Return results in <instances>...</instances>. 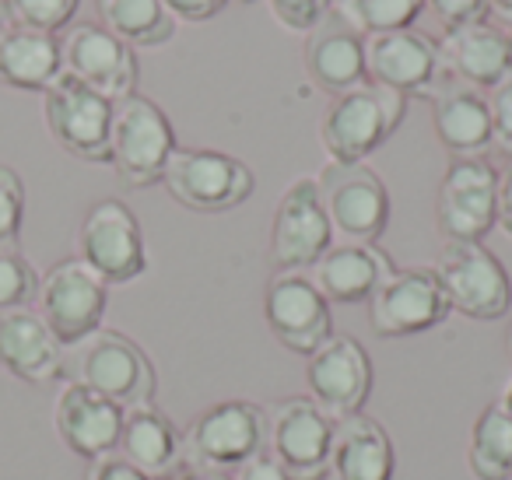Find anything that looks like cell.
I'll use <instances>...</instances> for the list:
<instances>
[{
	"label": "cell",
	"instance_id": "1",
	"mask_svg": "<svg viewBox=\"0 0 512 480\" xmlns=\"http://www.w3.org/2000/svg\"><path fill=\"white\" fill-rule=\"evenodd\" d=\"M60 379L78 382L92 393L113 400L116 407H137V403L155 400L158 375L151 358L134 337L120 330H95L81 344L64 351Z\"/></svg>",
	"mask_w": 512,
	"mask_h": 480
},
{
	"label": "cell",
	"instance_id": "2",
	"mask_svg": "<svg viewBox=\"0 0 512 480\" xmlns=\"http://www.w3.org/2000/svg\"><path fill=\"white\" fill-rule=\"evenodd\" d=\"M407 116V99L390 88L358 85L344 95H334L320 116V144L330 162L355 165L383 148Z\"/></svg>",
	"mask_w": 512,
	"mask_h": 480
},
{
	"label": "cell",
	"instance_id": "3",
	"mask_svg": "<svg viewBox=\"0 0 512 480\" xmlns=\"http://www.w3.org/2000/svg\"><path fill=\"white\" fill-rule=\"evenodd\" d=\"M267 452V410L253 400H221L200 410L183 431V466L235 473Z\"/></svg>",
	"mask_w": 512,
	"mask_h": 480
},
{
	"label": "cell",
	"instance_id": "4",
	"mask_svg": "<svg viewBox=\"0 0 512 480\" xmlns=\"http://www.w3.org/2000/svg\"><path fill=\"white\" fill-rule=\"evenodd\" d=\"M176 148V130H172L169 116L148 95L134 92L113 106L109 165L123 179V186H130V190L158 186Z\"/></svg>",
	"mask_w": 512,
	"mask_h": 480
},
{
	"label": "cell",
	"instance_id": "5",
	"mask_svg": "<svg viewBox=\"0 0 512 480\" xmlns=\"http://www.w3.org/2000/svg\"><path fill=\"white\" fill-rule=\"evenodd\" d=\"M162 186L193 214H228L256 190V176L242 158L214 148H176L165 165Z\"/></svg>",
	"mask_w": 512,
	"mask_h": 480
},
{
	"label": "cell",
	"instance_id": "6",
	"mask_svg": "<svg viewBox=\"0 0 512 480\" xmlns=\"http://www.w3.org/2000/svg\"><path fill=\"white\" fill-rule=\"evenodd\" d=\"M435 274L449 298V309L474 323H498L512 309V281L484 242H446L435 260Z\"/></svg>",
	"mask_w": 512,
	"mask_h": 480
},
{
	"label": "cell",
	"instance_id": "7",
	"mask_svg": "<svg viewBox=\"0 0 512 480\" xmlns=\"http://www.w3.org/2000/svg\"><path fill=\"white\" fill-rule=\"evenodd\" d=\"M106 305L109 284L92 267H85L78 256L57 260L39 277L36 312L53 330V337L64 344V351L81 344L85 337H92L95 330H102Z\"/></svg>",
	"mask_w": 512,
	"mask_h": 480
},
{
	"label": "cell",
	"instance_id": "8",
	"mask_svg": "<svg viewBox=\"0 0 512 480\" xmlns=\"http://www.w3.org/2000/svg\"><path fill=\"white\" fill-rule=\"evenodd\" d=\"M78 260L92 267L109 288L130 284L148 270V249L137 214L123 200H95L78 228Z\"/></svg>",
	"mask_w": 512,
	"mask_h": 480
},
{
	"label": "cell",
	"instance_id": "9",
	"mask_svg": "<svg viewBox=\"0 0 512 480\" xmlns=\"http://www.w3.org/2000/svg\"><path fill=\"white\" fill-rule=\"evenodd\" d=\"M337 421L313 396H285L267 407V456L292 480H323Z\"/></svg>",
	"mask_w": 512,
	"mask_h": 480
},
{
	"label": "cell",
	"instance_id": "10",
	"mask_svg": "<svg viewBox=\"0 0 512 480\" xmlns=\"http://www.w3.org/2000/svg\"><path fill=\"white\" fill-rule=\"evenodd\" d=\"M316 183H320L334 235H341L344 242H369V246L383 239L390 225V190L376 169H369L365 162H327Z\"/></svg>",
	"mask_w": 512,
	"mask_h": 480
},
{
	"label": "cell",
	"instance_id": "11",
	"mask_svg": "<svg viewBox=\"0 0 512 480\" xmlns=\"http://www.w3.org/2000/svg\"><path fill=\"white\" fill-rule=\"evenodd\" d=\"M369 326L383 340L421 337L449 319V298L439 284L435 267L393 270L369 298Z\"/></svg>",
	"mask_w": 512,
	"mask_h": 480
},
{
	"label": "cell",
	"instance_id": "12",
	"mask_svg": "<svg viewBox=\"0 0 512 480\" xmlns=\"http://www.w3.org/2000/svg\"><path fill=\"white\" fill-rule=\"evenodd\" d=\"M113 106L106 95L60 74L43 92V120L50 137L81 162H109V130H113Z\"/></svg>",
	"mask_w": 512,
	"mask_h": 480
},
{
	"label": "cell",
	"instance_id": "13",
	"mask_svg": "<svg viewBox=\"0 0 512 480\" xmlns=\"http://www.w3.org/2000/svg\"><path fill=\"white\" fill-rule=\"evenodd\" d=\"M264 323L285 351L316 354L334 337L330 302L316 291L306 270H278L264 291Z\"/></svg>",
	"mask_w": 512,
	"mask_h": 480
},
{
	"label": "cell",
	"instance_id": "14",
	"mask_svg": "<svg viewBox=\"0 0 512 480\" xmlns=\"http://www.w3.org/2000/svg\"><path fill=\"white\" fill-rule=\"evenodd\" d=\"M435 218L446 242H481L498 221V169L488 158H449Z\"/></svg>",
	"mask_w": 512,
	"mask_h": 480
},
{
	"label": "cell",
	"instance_id": "15",
	"mask_svg": "<svg viewBox=\"0 0 512 480\" xmlns=\"http://www.w3.org/2000/svg\"><path fill=\"white\" fill-rule=\"evenodd\" d=\"M334 246L327 207L316 176H299L285 186L271 221V260L278 270H309Z\"/></svg>",
	"mask_w": 512,
	"mask_h": 480
},
{
	"label": "cell",
	"instance_id": "16",
	"mask_svg": "<svg viewBox=\"0 0 512 480\" xmlns=\"http://www.w3.org/2000/svg\"><path fill=\"white\" fill-rule=\"evenodd\" d=\"M365 81L404 99H432L446 81V67L439 57V43L418 29L383 32L365 39Z\"/></svg>",
	"mask_w": 512,
	"mask_h": 480
},
{
	"label": "cell",
	"instance_id": "17",
	"mask_svg": "<svg viewBox=\"0 0 512 480\" xmlns=\"http://www.w3.org/2000/svg\"><path fill=\"white\" fill-rule=\"evenodd\" d=\"M60 53H64V74L106 95L109 102H120L137 92V78H141L137 53L99 22L71 25L67 36L60 39Z\"/></svg>",
	"mask_w": 512,
	"mask_h": 480
},
{
	"label": "cell",
	"instance_id": "18",
	"mask_svg": "<svg viewBox=\"0 0 512 480\" xmlns=\"http://www.w3.org/2000/svg\"><path fill=\"white\" fill-rule=\"evenodd\" d=\"M306 386L309 396L327 410L334 421L351 414H362L365 400L372 393V358L355 337L341 333L330 337L306 361Z\"/></svg>",
	"mask_w": 512,
	"mask_h": 480
},
{
	"label": "cell",
	"instance_id": "19",
	"mask_svg": "<svg viewBox=\"0 0 512 480\" xmlns=\"http://www.w3.org/2000/svg\"><path fill=\"white\" fill-rule=\"evenodd\" d=\"M439 57L446 78L491 92L512 74V32L488 18H477L460 29H446V36L439 39Z\"/></svg>",
	"mask_w": 512,
	"mask_h": 480
},
{
	"label": "cell",
	"instance_id": "20",
	"mask_svg": "<svg viewBox=\"0 0 512 480\" xmlns=\"http://www.w3.org/2000/svg\"><path fill=\"white\" fill-rule=\"evenodd\" d=\"M0 368L29 386H46L60 379L64 344L53 337L36 305L0 309Z\"/></svg>",
	"mask_w": 512,
	"mask_h": 480
},
{
	"label": "cell",
	"instance_id": "21",
	"mask_svg": "<svg viewBox=\"0 0 512 480\" xmlns=\"http://www.w3.org/2000/svg\"><path fill=\"white\" fill-rule=\"evenodd\" d=\"M53 428H57L60 442L81 459H102L116 452L123 428V407L113 400L92 393V389L67 382L60 389L57 403H53Z\"/></svg>",
	"mask_w": 512,
	"mask_h": 480
},
{
	"label": "cell",
	"instance_id": "22",
	"mask_svg": "<svg viewBox=\"0 0 512 480\" xmlns=\"http://www.w3.org/2000/svg\"><path fill=\"white\" fill-rule=\"evenodd\" d=\"M302 64L316 88L330 95L351 92V88L365 85V36L348 18L330 11L313 32H306Z\"/></svg>",
	"mask_w": 512,
	"mask_h": 480
},
{
	"label": "cell",
	"instance_id": "23",
	"mask_svg": "<svg viewBox=\"0 0 512 480\" xmlns=\"http://www.w3.org/2000/svg\"><path fill=\"white\" fill-rule=\"evenodd\" d=\"M393 260L369 242H337L309 267V281L327 302L362 305L393 274Z\"/></svg>",
	"mask_w": 512,
	"mask_h": 480
},
{
	"label": "cell",
	"instance_id": "24",
	"mask_svg": "<svg viewBox=\"0 0 512 480\" xmlns=\"http://www.w3.org/2000/svg\"><path fill=\"white\" fill-rule=\"evenodd\" d=\"M393 470H397V449L383 421L369 417L365 410L337 421L323 480H393Z\"/></svg>",
	"mask_w": 512,
	"mask_h": 480
},
{
	"label": "cell",
	"instance_id": "25",
	"mask_svg": "<svg viewBox=\"0 0 512 480\" xmlns=\"http://www.w3.org/2000/svg\"><path fill=\"white\" fill-rule=\"evenodd\" d=\"M127 463H134L151 480H165L176 470H183V431L172 424V417L155 400L137 403L123 410L120 442H116Z\"/></svg>",
	"mask_w": 512,
	"mask_h": 480
},
{
	"label": "cell",
	"instance_id": "26",
	"mask_svg": "<svg viewBox=\"0 0 512 480\" xmlns=\"http://www.w3.org/2000/svg\"><path fill=\"white\" fill-rule=\"evenodd\" d=\"M432 123L449 158H481L491 148L488 92L446 78L432 95Z\"/></svg>",
	"mask_w": 512,
	"mask_h": 480
},
{
	"label": "cell",
	"instance_id": "27",
	"mask_svg": "<svg viewBox=\"0 0 512 480\" xmlns=\"http://www.w3.org/2000/svg\"><path fill=\"white\" fill-rule=\"evenodd\" d=\"M60 74H64V53L57 36L22 29V25L0 32V85L4 88L43 95Z\"/></svg>",
	"mask_w": 512,
	"mask_h": 480
},
{
	"label": "cell",
	"instance_id": "28",
	"mask_svg": "<svg viewBox=\"0 0 512 480\" xmlns=\"http://www.w3.org/2000/svg\"><path fill=\"white\" fill-rule=\"evenodd\" d=\"M99 25L109 29L130 50H158L176 36V18L162 8V0H95Z\"/></svg>",
	"mask_w": 512,
	"mask_h": 480
},
{
	"label": "cell",
	"instance_id": "29",
	"mask_svg": "<svg viewBox=\"0 0 512 480\" xmlns=\"http://www.w3.org/2000/svg\"><path fill=\"white\" fill-rule=\"evenodd\" d=\"M467 466L477 480H512V417L498 403L484 407L470 428Z\"/></svg>",
	"mask_w": 512,
	"mask_h": 480
},
{
	"label": "cell",
	"instance_id": "30",
	"mask_svg": "<svg viewBox=\"0 0 512 480\" xmlns=\"http://www.w3.org/2000/svg\"><path fill=\"white\" fill-rule=\"evenodd\" d=\"M334 11L348 18L365 39L383 36V32L414 29L425 4L421 0H334Z\"/></svg>",
	"mask_w": 512,
	"mask_h": 480
},
{
	"label": "cell",
	"instance_id": "31",
	"mask_svg": "<svg viewBox=\"0 0 512 480\" xmlns=\"http://www.w3.org/2000/svg\"><path fill=\"white\" fill-rule=\"evenodd\" d=\"M4 4H8L11 25L57 36V32L71 29L81 0H4Z\"/></svg>",
	"mask_w": 512,
	"mask_h": 480
},
{
	"label": "cell",
	"instance_id": "32",
	"mask_svg": "<svg viewBox=\"0 0 512 480\" xmlns=\"http://www.w3.org/2000/svg\"><path fill=\"white\" fill-rule=\"evenodd\" d=\"M39 274L18 249H0V309L36 305Z\"/></svg>",
	"mask_w": 512,
	"mask_h": 480
},
{
	"label": "cell",
	"instance_id": "33",
	"mask_svg": "<svg viewBox=\"0 0 512 480\" xmlns=\"http://www.w3.org/2000/svg\"><path fill=\"white\" fill-rule=\"evenodd\" d=\"M25 225V183L11 165H0V249H18Z\"/></svg>",
	"mask_w": 512,
	"mask_h": 480
},
{
	"label": "cell",
	"instance_id": "34",
	"mask_svg": "<svg viewBox=\"0 0 512 480\" xmlns=\"http://www.w3.org/2000/svg\"><path fill=\"white\" fill-rule=\"evenodd\" d=\"M271 18L281 25L285 32H313L320 25V18H327L334 11V0H267Z\"/></svg>",
	"mask_w": 512,
	"mask_h": 480
},
{
	"label": "cell",
	"instance_id": "35",
	"mask_svg": "<svg viewBox=\"0 0 512 480\" xmlns=\"http://www.w3.org/2000/svg\"><path fill=\"white\" fill-rule=\"evenodd\" d=\"M488 113H491V148L512 158V74L488 92Z\"/></svg>",
	"mask_w": 512,
	"mask_h": 480
},
{
	"label": "cell",
	"instance_id": "36",
	"mask_svg": "<svg viewBox=\"0 0 512 480\" xmlns=\"http://www.w3.org/2000/svg\"><path fill=\"white\" fill-rule=\"evenodd\" d=\"M432 18H439L442 29H460L467 22L484 18V0H421Z\"/></svg>",
	"mask_w": 512,
	"mask_h": 480
},
{
	"label": "cell",
	"instance_id": "37",
	"mask_svg": "<svg viewBox=\"0 0 512 480\" xmlns=\"http://www.w3.org/2000/svg\"><path fill=\"white\" fill-rule=\"evenodd\" d=\"M162 8L169 11L176 22H211L228 8V0H162Z\"/></svg>",
	"mask_w": 512,
	"mask_h": 480
},
{
	"label": "cell",
	"instance_id": "38",
	"mask_svg": "<svg viewBox=\"0 0 512 480\" xmlns=\"http://www.w3.org/2000/svg\"><path fill=\"white\" fill-rule=\"evenodd\" d=\"M85 480H151V477L137 470L134 463H127L120 452H109V456L92 459V463H88Z\"/></svg>",
	"mask_w": 512,
	"mask_h": 480
},
{
	"label": "cell",
	"instance_id": "39",
	"mask_svg": "<svg viewBox=\"0 0 512 480\" xmlns=\"http://www.w3.org/2000/svg\"><path fill=\"white\" fill-rule=\"evenodd\" d=\"M232 480H292L285 470L278 466V459L267 456V452H260V456H253L249 463H242L235 473H228Z\"/></svg>",
	"mask_w": 512,
	"mask_h": 480
},
{
	"label": "cell",
	"instance_id": "40",
	"mask_svg": "<svg viewBox=\"0 0 512 480\" xmlns=\"http://www.w3.org/2000/svg\"><path fill=\"white\" fill-rule=\"evenodd\" d=\"M495 228H502L512 239V158L502 172H498V221Z\"/></svg>",
	"mask_w": 512,
	"mask_h": 480
},
{
	"label": "cell",
	"instance_id": "41",
	"mask_svg": "<svg viewBox=\"0 0 512 480\" xmlns=\"http://www.w3.org/2000/svg\"><path fill=\"white\" fill-rule=\"evenodd\" d=\"M484 11H491V18H498L505 32L512 29V0H484Z\"/></svg>",
	"mask_w": 512,
	"mask_h": 480
},
{
	"label": "cell",
	"instance_id": "42",
	"mask_svg": "<svg viewBox=\"0 0 512 480\" xmlns=\"http://www.w3.org/2000/svg\"><path fill=\"white\" fill-rule=\"evenodd\" d=\"M165 480H232L228 473H207V470H193V466H183V470H176L172 477Z\"/></svg>",
	"mask_w": 512,
	"mask_h": 480
},
{
	"label": "cell",
	"instance_id": "43",
	"mask_svg": "<svg viewBox=\"0 0 512 480\" xmlns=\"http://www.w3.org/2000/svg\"><path fill=\"white\" fill-rule=\"evenodd\" d=\"M498 407H502L505 414L512 417V375H509V382L502 386V396H498Z\"/></svg>",
	"mask_w": 512,
	"mask_h": 480
},
{
	"label": "cell",
	"instance_id": "44",
	"mask_svg": "<svg viewBox=\"0 0 512 480\" xmlns=\"http://www.w3.org/2000/svg\"><path fill=\"white\" fill-rule=\"evenodd\" d=\"M11 29V15H8V4L0 0V32H8Z\"/></svg>",
	"mask_w": 512,
	"mask_h": 480
},
{
	"label": "cell",
	"instance_id": "45",
	"mask_svg": "<svg viewBox=\"0 0 512 480\" xmlns=\"http://www.w3.org/2000/svg\"><path fill=\"white\" fill-rule=\"evenodd\" d=\"M505 351H509V358H512V326H509V333H505Z\"/></svg>",
	"mask_w": 512,
	"mask_h": 480
},
{
	"label": "cell",
	"instance_id": "46",
	"mask_svg": "<svg viewBox=\"0 0 512 480\" xmlns=\"http://www.w3.org/2000/svg\"><path fill=\"white\" fill-rule=\"evenodd\" d=\"M242 4H253V0H242Z\"/></svg>",
	"mask_w": 512,
	"mask_h": 480
}]
</instances>
